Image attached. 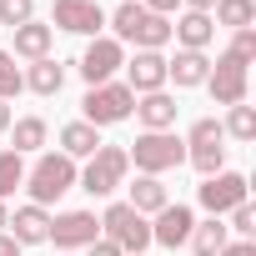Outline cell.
Masks as SVG:
<instances>
[{"label": "cell", "instance_id": "obj_1", "mask_svg": "<svg viewBox=\"0 0 256 256\" xmlns=\"http://www.w3.org/2000/svg\"><path fill=\"white\" fill-rule=\"evenodd\" d=\"M110 40H120V46H136V50H161L166 40H171V20L166 16H151L141 0H120L116 6V16H110Z\"/></svg>", "mask_w": 256, "mask_h": 256}, {"label": "cell", "instance_id": "obj_2", "mask_svg": "<svg viewBox=\"0 0 256 256\" xmlns=\"http://www.w3.org/2000/svg\"><path fill=\"white\" fill-rule=\"evenodd\" d=\"M76 161L70 156H60V151H46V156H36V166L26 171V191H30V206H50V201H60L66 191H76Z\"/></svg>", "mask_w": 256, "mask_h": 256}, {"label": "cell", "instance_id": "obj_3", "mask_svg": "<svg viewBox=\"0 0 256 256\" xmlns=\"http://www.w3.org/2000/svg\"><path fill=\"white\" fill-rule=\"evenodd\" d=\"M126 161H136L141 176H161V171H176L186 161V141L176 131H141L126 146Z\"/></svg>", "mask_w": 256, "mask_h": 256}, {"label": "cell", "instance_id": "obj_4", "mask_svg": "<svg viewBox=\"0 0 256 256\" xmlns=\"http://www.w3.org/2000/svg\"><path fill=\"white\" fill-rule=\"evenodd\" d=\"M80 110H86V126H96V131H100V126L131 120L136 96H131V86H126V80H106V86H90V90H86Z\"/></svg>", "mask_w": 256, "mask_h": 256}, {"label": "cell", "instance_id": "obj_5", "mask_svg": "<svg viewBox=\"0 0 256 256\" xmlns=\"http://www.w3.org/2000/svg\"><path fill=\"white\" fill-rule=\"evenodd\" d=\"M100 231H106V241H110V246H120V256H141V251L151 246V221H146L141 211H131L126 201L106 206Z\"/></svg>", "mask_w": 256, "mask_h": 256}, {"label": "cell", "instance_id": "obj_6", "mask_svg": "<svg viewBox=\"0 0 256 256\" xmlns=\"http://www.w3.org/2000/svg\"><path fill=\"white\" fill-rule=\"evenodd\" d=\"M186 161H191L201 176L226 171V131H221L216 116H201V120L191 126V136H186Z\"/></svg>", "mask_w": 256, "mask_h": 256}, {"label": "cell", "instance_id": "obj_7", "mask_svg": "<svg viewBox=\"0 0 256 256\" xmlns=\"http://www.w3.org/2000/svg\"><path fill=\"white\" fill-rule=\"evenodd\" d=\"M126 171H131V161H126V146H100V151L86 161V171L76 176V186L90 191V196H110V191L126 186Z\"/></svg>", "mask_w": 256, "mask_h": 256}, {"label": "cell", "instance_id": "obj_8", "mask_svg": "<svg viewBox=\"0 0 256 256\" xmlns=\"http://www.w3.org/2000/svg\"><path fill=\"white\" fill-rule=\"evenodd\" d=\"M126 66V46L120 40H110V36H96L90 46H86V56H80V80L86 86H106V80H116V70Z\"/></svg>", "mask_w": 256, "mask_h": 256}, {"label": "cell", "instance_id": "obj_9", "mask_svg": "<svg viewBox=\"0 0 256 256\" xmlns=\"http://www.w3.org/2000/svg\"><path fill=\"white\" fill-rule=\"evenodd\" d=\"M206 90H211V100L216 106H246V66L236 60V56H216L211 60V76H206Z\"/></svg>", "mask_w": 256, "mask_h": 256}, {"label": "cell", "instance_id": "obj_10", "mask_svg": "<svg viewBox=\"0 0 256 256\" xmlns=\"http://www.w3.org/2000/svg\"><path fill=\"white\" fill-rule=\"evenodd\" d=\"M196 196H201V206H206L211 216H226V211H236V206L246 201V176H241V171H216V176H201Z\"/></svg>", "mask_w": 256, "mask_h": 256}, {"label": "cell", "instance_id": "obj_11", "mask_svg": "<svg viewBox=\"0 0 256 256\" xmlns=\"http://www.w3.org/2000/svg\"><path fill=\"white\" fill-rule=\"evenodd\" d=\"M50 241H56L60 251H80V246L100 241L96 211H60V216H50Z\"/></svg>", "mask_w": 256, "mask_h": 256}, {"label": "cell", "instance_id": "obj_12", "mask_svg": "<svg viewBox=\"0 0 256 256\" xmlns=\"http://www.w3.org/2000/svg\"><path fill=\"white\" fill-rule=\"evenodd\" d=\"M106 26V10L96 0H56V16H50V30H70V36H100Z\"/></svg>", "mask_w": 256, "mask_h": 256}, {"label": "cell", "instance_id": "obj_13", "mask_svg": "<svg viewBox=\"0 0 256 256\" xmlns=\"http://www.w3.org/2000/svg\"><path fill=\"white\" fill-rule=\"evenodd\" d=\"M126 86H131V96L166 90V56L161 50H136L131 60H126Z\"/></svg>", "mask_w": 256, "mask_h": 256}, {"label": "cell", "instance_id": "obj_14", "mask_svg": "<svg viewBox=\"0 0 256 256\" xmlns=\"http://www.w3.org/2000/svg\"><path fill=\"white\" fill-rule=\"evenodd\" d=\"M191 226H196L191 206L166 201V206L156 211V221H151V241H161V246H186V241H191Z\"/></svg>", "mask_w": 256, "mask_h": 256}, {"label": "cell", "instance_id": "obj_15", "mask_svg": "<svg viewBox=\"0 0 256 256\" xmlns=\"http://www.w3.org/2000/svg\"><path fill=\"white\" fill-rule=\"evenodd\" d=\"M6 226H10V241H16V246H40V241H50V211H46V206H20Z\"/></svg>", "mask_w": 256, "mask_h": 256}, {"label": "cell", "instance_id": "obj_16", "mask_svg": "<svg viewBox=\"0 0 256 256\" xmlns=\"http://www.w3.org/2000/svg\"><path fill=\"white\" fill-rule=\"evenodd\" d=\"M176 96H166V90H151V96H136V110L131 116H141V126L146 131H171L176 126Z\"/></svg>", "mask_w": 256, "mask_h": 256}, {"label": "cell", "instance_id": "obj_17", "mask_svg": "<svg viewBox=\"0 0 256 256\" xmlns=\"http://www.w3.org/2000/svg\"><path fill=\"white\" fill-rule=\"evenodd\" d=\"M171 36L181 40V50H206L216 40V20L206 10H186L181 20H171Z\"/></svg>", "mask_w": 256, "mask_h": 256}, {"label": "cell", "instance_id": "obj_18", "mask_svg": "<svg viewBox=\"0 0 256 256\" xmlns=\"http://www.w3.org/2000/svg\"><path fill=\"white\" fill-rule=\"evenodd\" d=\"M206 76H211V56L206 50H176V60H166V80H176L181 90L206 86Z\"/></svg>", "mask_w": 256, "mask_h": 256}, {"label": "cell", "instance_id": "obj_19", "mask_svg": "<svg viewBox=\"0 0 256 256\" xmlns=\"http://www.w3.org/2000/svg\"><path fill=\"white\" fill-rule=\"evenodd\" d=\"M100 146H106V141H100V131H96V126H86V120L60 126V156H70V161H90Z\"/></svg>", "mask_w": 256, "mask_h": 256}, {"label": "cell", "instance_id": "obj_20", "mask_svg": "<svg viewBox=\"0 0 256 256\" xmlns=\"http://www.w3.org/2000/svg\"><path fill=\"white\" fill-rule=\"evenodd\" d=\"M50 40H56L50 26L26 20V26H16V50H10V56H20V60H46V56H50Z\"/></svg>", "mask_w": 256, "mask_h": 256}, {"label": "cell", "instance_id": "obj_21", "mask_svg": "<svg viewBox=\"0 0 256 256\" xmlns=\"http://www.w3.org/2000/svg\"><path fill=\"white\" fill-rule=\"evenodd\" d=\"M166 201H171V196H166L161 176H136V181H131V201H126V206H131V211H141V216H156Z\"/></svg>", "mask_w": 256, "mask_h": 256}, {"label": "cell", "instance_id": "obj_22", "mask_svg": "<svg viewBox=\"0 0 256 256\" xmlns=\"http://www.w3.org/2000/svg\"><path fill=\"white\" fill-rule=\"evenodd\" d=\"M26 86L36 90V96H60V86H66V66L60 60H30V70H26Z\"/></svg>", "mask_w": 256, "mask_h": 256}, {"label": "cell", "instance_id": "obj_23", "mask_svg": "<svg viewBox=\"0 0 256 256\" xmlns=\"http://www.w3.org/2000/svg\"><path fill=\"white\" fill-rule=\"evenodd\" d=\"M231 241V231L221 226V216H211V221H196L191 226V251L196 256H221V246Z\"/></svg>", "mask_w": 256, "mask_h": 256}, {"label": "cell", "instance_id": "obj_24", "mask_svg": "<svg viewBox=\"0 0 256 256\" xmlns=\"http://www.w3.org/2000/svg\"><path fill=\"white\" fill-rule=\"evenodd\" d=\"M216 16V26H226V30H246V26H256V0H216L211 6Z\"/></svg>", "mask_w": 256, "mask_h": 256}, {"label": "cell", "instance_id": "obj_25", "mask_svg": "<svg viewBox=\"0 0 256 256\" xmlns=\"http://www.w3.org/2000/svg\"><path fill=\"white\" fill-rule=\"evenodd\" d=\"M10 141H16V146H10L16 156L40 151V146H46V120H40V116H20V120H16V131H10Z\"/></svg>", "mask_w": 256, "mask_h": 256}, {"label": "cell", "instance_id": "obj_26", "mask_svg": "<svg viewBox=\"0 0 256 256\" xmlns=\"http://www.w3.org/2000/svg\"><path fill=\"white\" fill-rule=\"evenodd\" d=\"M16 186H26V156L0 151V201H6V196H16Z\"/></svg>", "mask_w": 256, "mask_h": 256}, {"label": "cell", "instance_id": "obj_27", "mask_svg": "<svg viewBox=\"0 0 256 256\" xmlns=\"http://www.w3.org/2000/svg\"><path fill=\"white\" fill-rule=\"evenodd\" d=\"M221 131L231 141H256V110L251 106H231V116L221 120Z\"/></svg>", "mask_w": 256, "mask_h": 256}, {"label": "cell", "instance_id": "obj_28", "mask_svg": "<svg viewBox=\"0 0 256 256\" xmlns=\"http://www.w3.org/2000/svg\"><path fill=\"white\" fill-rule=\"evenodd\" d=\"M20 90H26V70L16 66L10 50H0V100H10V96H20Z\"/></svg>", "mask_w": 256, "mask_h": 256}, {"label": "cell", "instance_id": "obj_29", "mask_svg": "<svg viewBox=\"0 0 256 256\" xmlns=\"http://www.w3.org/2000/svg\"><path fill=\"white\" fill-rule=\"evenodd\" d=\"M26 20H36V0H0V26H26Z\"/></svg>", "mask_w": 256, "mask_h": 256}, {"label": "cell", "instance_id": "obj_30", "mask_svg": "<svg viewBox=\"0 0 256 256\" xmlns=\"http://www.w3.org/2000/svg\"><path fill=\"white\" fill-rule=\"evenodd\" d=\"M226 56H236L241 66H251V60H256V26H246V30H236V40L226 46Z\"/></svg>", "mask_w": 256, "mask_h": 256}, {"label": "cell", "instance_id": "obj_31", "mask_svg": "<svg viewBox=\"0 0 256 256\" xmlns=\"http://www.w3.org/2000/svg\"><path fill=\"white\" fill-rule=\"evenodd\" d=\"M226 231H241V241H251V231H256V211H251V201H241L236 211H231V226Z\"/></svg>", "mask_w": 256, "mask_h": 256}, {"label": "cell", "instance_id": "obj_32", "mask_svg": "<svg viewBox=\"0 0 256 256\" xmlns=\"http://www.w3.org/2000/svg\"><path fill=\"white\" fill-rule=\"evenodd\" d=\"M221 256H256V241H226Z\"/></svg>", "mask_w": 256, "mask_h": 256}, {"label": "cell", "instance_id": "obj_33", "mask_svg": "<svg viewBox=\"0 0 256 256\" xmlns=\"http://www.w3.org/2000/svg\"><path fill=\"white\" fill-rule=\"evenodd\" d=\"M141 6H146V10H151V16H171V10H176V6H181V0H141Z\"/></svg>", "mask_w": 256, "mask_h": 256}, {"label": "cell", "instance_id": "obj_34", "mask_svg": "<svg viewBox=\"0 0 256 256\" xmlns=\"http://www.w3.org/2000/svg\"><path fill=\"white\" fill-rule=\"evenodd\" d=\"M86 251H90V256H120V246H110V241H106V236H100V241H90V246H86Z\"/></svg>", "mask_w": 256, "mask_h": 256}, {"label": "cell", "instance_id": "obj_35", "mask_svg": "<svg viewBox=\"0 0 256 256\" xmlns=\"http://www.w3.org/2000/svg\"><path fill=\"white\" fill-rule=\"evenodd\" d=\"M0 256H20V246L10 241V231H0Z\"/></svg>", "mask_w": 256, "mask_h": 256}, {"label": "cell", "instance_id": "obj_36", "mask_svg": "<svg viewBox=\"0 0 256 256\" xmlns=\"http://www.w3.org/2000/svg\"><path fill=\"white\" fill-rule=\"evenodd\" d=\"M6 131H10V106L0 100V136H6Z\"/></svg>", "mask_w": 256, "mask_h": 256}, {"label": "cell", "instance_id": "obj_37", "mask_svg": "<svg viewBox=\"0 0 256 256\" xmlns=\"http://www.w3.org/2000/svg\"><path fill=\"white\" fill-rule=\"evenodd\" d=\"M211 6L216 0H186V10H206V16H211Z\"/></svg>", "mask_w": 256, "mask_h": 256}, {"label": "cell", "instance_id": "obj_38", "mask_svg": "<svg viewBox=\"0 0 256 256\" xmlns=\"http://www.w3.org/2000/svg\"><path fill=\"white\" fill-rule=\"evenodd\" d=\"M6 221H10V211H6V201H0V231H6Z\"/></svg>", "mask_w": 256, "mask_h": 256}]
</instances>
